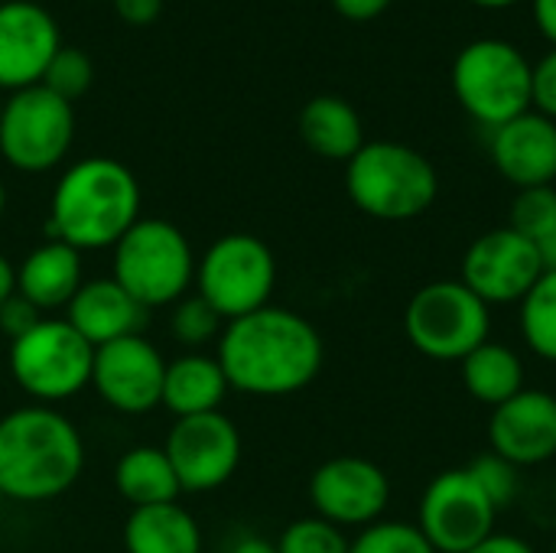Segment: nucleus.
I'll list each match as a JSON object with an SVG mask.
<instances>
[{
	"label": "nucleus",
	"mask_w": 556,
	"mask_h": 553,
	"mask_svg": "<svg viewBox=\"0 0 556 553\" xmlns=\"http://www.w3.org/2000/svg\"><path fill=\"white\" fill-rule=\"evenodd\" d=\"M215 359L235 391L251 398H290L323 372L326 342L296 310L264 306L222 329Z\"/></svg>",
	"instance_id": "nucleus-1"
},
{
	"label": "nucleus",
	"mask_w": 556,
	"mask_h": 553,
	"mask_svg": "<svg viewBox=\"0 0 556 553\" xmlns=\"http://www.w3.org/2000/svg\"><path fill=\"white\" fill-rule=\"evenodd\" d=\"M81 473L85 440L62 411L26 404L0 417V495L7 502H52Z\"/></svg>",
	"instance_id": "nucleus-2"
},
{
	"label": "nucleus",
	"mask_w": 556,
	"mask_h": 553,
	"mask_svg": "<svg viewBox=\"0 0 556 553\" xmlns=\"http://www.w3.org/2000/svg\"><path fill=\"white\" fill-rule=\"evenodd\" d=\"M140 218V183L111 156H85L72 163L49 202V238L75 251L114 248Z\"/></svg>",
	"instance_id": "nucleus-3"
},
{
	"label": "nucleus",
	"mask_w": 556,
	"mask_h": 553,
	"mask_svg": "<svg viewBox=\"0 0 556 553\" xmlns=\"http://www.w3.org/2000/svg\"><path fill=\"white\" fill-rule=\"evenodd\" d=\"M345 192L358 212L378 222H414L440 196L437 166L397 140H365L345 163Z\"/></svg>",
	"instance_id": "nucleus-4"
},
{
	"label": "nucleus",
	"mask_w": 556,
	"mask_h": 553,
	"mask_svg": "<svg viewBox=\"0 0 556 553\" xmlns=\"http://www.w3.org/2000/svg\"><path fill=\"white\" fill-rule=\"evenodd\" d=\"M114 280L143 306H173L195 284V254L182 228L166 218H137L111 248Z\"/></svg>",
	"instance_id": "nucleus-5"
},
{
	"label": "nucleus",
	"mask_w": 556,
	"mask_h": 553,
	"mask_svg": "<svg viewBox=\"0 0 556 553\" xmlns=\"http://www.w3.org/2000/svg\"><path fill=\"white\" fill-rule=\"evenodd\" d=\"M531 62L505 39H476L453 62V91L463 111L495 130L531 111Z\"/></svg>",
	"instance_id": "nucleus-6"
},
{
	"label": "nucleus",
	"mask_w": 556,
	"mask_h": 553,
	"mask_svg": "<svg viewBox=\"0 0 556 553\" xmlns=\"http://www.w3.org/2000/svg\"><path fill=\"white\" fill-rule=\"evenodd\" d=\"M277 287V257L257 235L231 231L208 244L195 261V293L225 319H241L270 306Z\"/></svg>",
	"instance_id": "nucleus-7"
},
{
	"label": "nucleus",
	"mask_w": 556,
	"mask_h": 553,
	"mask_svg": "<svg viewBox=\"0 0 556 553\" xmlns=\"http://www.w3.org/2000/svg\"><path fill=\"white\" fill-rule=\"evenodd\" d=\"M7 365L33 404L55 407L91 385L94 345L85 342L65 316H46L26 336L10 342Z\"/></svg>",
	"instance_id": "nucleus-8"
},
{
	"label": "nucleus",
	"mask_w": 556,
	"mask_h": 553,
	"mask_svg": "<svg viewBox=\"0 0 556 553\" xmlns=\"http://www.w3.org/2000/svg\"><path fill=\"white\" fill-rule=\"evenodd\" d=\"M407 342L433 362H463L492 332V306H485L463 280L424 284L404 310Z\"/></svg>",
	"instance_id": "nucleus-9"
},
{
	"label": "nucleus",
	"mask_w": 556,
	"mask_h": 553,
	"mask_svg": "<svg viewBox=\"0 0 556 553\" xmlns=\"http://www.w3.org/2000/svg\"><path fill=\"white\" fill-rule=\"evenodd\" d=\"M75 140V108L42 85L13 91L0 114V153L20 173H46Z\"/></svg>",
	"instance_id": "nucleus-10"
},
{
	"label": "nucleus",
	"mask_w": 556,
	"mask_h": 553,
	"mask_svg": "<svg viewBox=\"0 0 556 553\" xmlns=\"http://www.w3.org/2000/svg\"><path fill=\"white\" fill-rule=\"evenodd\" d=\"M495 502L463 469H443L420 495L417 528L437 553H469L495 535Z\"/></svg>",
	"instance_id": "nucleus-11"
},
{
	"label": "nucleus",
	"mask_w": 556,
	"mask_h": 553,
	"mask_svg": "<svg viewBox=\"0 0 556 553\" xmlns=\"http://www.w3.org/2000/svg\"><path fill=\"white\" fill-rule=\"evenodd\" d=\"M241 430L222 411L179 417L163 443V453L182 492H215L241 466Z\"/></svg>",
	"instance_id": "nucleus-12"
},
{
	"label": "nucleus",
	"mask_w": 556,
	"mask_h": 553,
	"mask_svg": "<svg viewBox=\"0 0 556 553\" xmlns=\"http://www.w3.org/2000/svg\"><path fill=\"white\" fill-rule=\"evenodd\" d=\"M544 277L538 244L515 228H492L479 235L463 254V284L485 306L521 303L531 287Z\"/></svg>",
	"instance_id": "nucleus-13"
},
{
	"label": "nucleus",
	"mask_w": 556,
	"mask_h": 553,
	"mask_svg": "<svg viewBox=\"0 0 556 553\" xmlns=\"http://www.w3.org/2000/svg\"><path fill=\"white\" fill-rule=\"evenodd\" d=\"M313 512L336 528H368L384 518L391 505L388 473L365 456H336L309 476Z\"/></svg>",
	"instance_id": "nucleus-14"
},
{
	"label": "nucleus",
	"mask_w": 556,
	"mask_h": 553,
	"mask_svg": "<svg viewBox=\"0 0 556 553\" xmlns=\"http://www.w3.org/2000/svg\"><path fill=\"white\" fill-rule=\"evenodd\" d=\"M163 375H166V359L140 332L94 349L91 388L117 414L137 417L160 407Z\"/></svg>",
	"instance_id": "nucleus-15"
},
{
	"label": "nucleus",
	"mask_w": 556,
	"mask_h": 553,
	"mask_svg": "<svg viewBox=\"0 0 556 553\" xmlns=\"http://www.w3.org/2000/svg\"><path fill=\"white\" fill-rule=\"evenodd\" d=\"M59 49V23L46 7L33 0L0 3V91L39 85Z\"/></svg>",
	"instance_id": "nucleus-16"
},
{
	"label": "nucleus",
	"mask_w": 556,
	"mask_h": 553,
	"mask_svg": "<svg viewBox=\"0 0 556 553\" xmlns=\"http://www.w3.org/2000/svg\"><path fill=\"white\" fill-rule=\"evenodd\" d=\"M492 453L515 469L541 466L556 456V398L544 388H525L492 411Z\"/></svg>",
	"instance_id": "nucleus-17"
},
{
	"label": "nucleus",
	"mask_w": 556,
	"mask_h": 553,
	"mask_svg": "<svg viewBox=\"0 0 556 553\" xmlns=\"http://www.w3.org/2000/svg\"><path fill=\"white\" fill-rule=\"evenodd\" d=\"M492 163L518 189L554 186L556 179V121L534 108L492 130Z\"/></svg>",
	"instance_id": "nucleus-18"
},
{
	"label": "nucleus",
	"mask_w": 556,
	"mask_h": 553,
	"mask_svg": "<svg viewBox=\"0 0 556 553\" xmlns=\"http://www.w3.org/2000/svg\"><path fill=\"white\" fill-rule=\"evenodd\" d=\"M65 323L98 349L114 339L134 336L143 323V306L114 277H98L78 287V293L65 306Z\"/></svg>",
	"instance_id": "nucleus-19"
},
{
	"label": "nucleus",
	"mask_w": 556,
	"mask_h": 553,
	"mask_svg": "<svg viewBox=\"0 0 556 553\" xmlns=\"http://www.w3.org/2000/svg\"><path fill=\"white\" fill-rule=\"evenodd\" d=\"M81 284V251L55 238L33 248L16 264V293L39 313L65 310Z\"/></svg>",
	"instance_id": "nucleus-20"
},
{
	"label": "nucleus",
	"mask_w": 556,
	"mask_h": 553,
	"mask_svg": "<svg viewBox=\"0 0 556 553\" xmlns=\"http://www.w3.org/2000/svg\"><path fill=\"white\" fill-rule=\"evenodd\" d=\"M231 391L222 365L215 355L205 352H186L173 362H166L163 375V407L179 417H199L222 407L225 394Z\"/></svg>",
	"instance_id": "nucleus-21"
},
{
	"label": "nucleus",
	"mask_w": 556,
	"mask_h": 553,
	"mask_svg": "<svg viewBox=\"0 0 556 553\" xmlns=\"http://www.w3.org/2000/svg\"><path fill=\"white\" fill-rule=\"evenodd\" d=\"M300 137L323 160L349 163L365 147L358 111L339 95H316L300 111Z\"/></svg>",
	"instance_id": "nucleus-22"
},
{
	"label": "nucleus",
	"mask_w": 556,
	"mask_h": 553,
	"mask_svg": "<svg viewBox=\"0 0 556 553\" xmlns=\"http://www.w3.org/2000/svg\"><path fill=\"white\" fill-rule=\"evenodd\" d=\"M127 553H202V528L179 502L130 508L124 521Z\"/></svg>",
	"instance_id": "nucleus-23"
},
{
	"label": "nucleus",
	"mask_w": 556,
	"mask_h": 553,
	"mask_svg": "<svg viewBox=\"0 0 556 553\" xmlns=\"http://www.w3.org/2000/svg\"><path fill=\"white\" fill-rule=\"evenodd\" d=\"M114 489L130 508H150L179 502V479L160 447H130L114 466Z\"/></svg>",
	"instance_id": "nucleus-24"
},
{
	"label": "nucleus",
	"mask_w": 556,
	"mask_h": 553,
	"mask_svg": "<svg viewBox=\"0 0 556 553\" xmlns=\"http://www.w3.org/2000/svg\"><path fill=\"white\" fill-rule=\"evenodd\" d=\"M459 365H463L466 394L492 411L525 391V362L515 349L502 342H492V339L482 342Z\"/></svg>",
	"instance_id": "nucleus-25"
},
{
	"label": "nucleus",
	"mask_w": 556,
	"mask_h": 553,
	"mask_svg": "<svg viewBox=\"0 0 556 553\" xmlns=\"http://www.w3.org/2000/svg\"><path fill=\"white\" fill-rule=\"evenodd\" d=\"M518 329L525 345L556 365V271H544V277L531 287V293L518 303Z\"/></svg>",
	"instance_id": "nucleus-26"
},
{
	"label": "nucleus",
	"mask_w": 556,
	"mask_h": 553,
	"mask_svg": "<svg viewBox=\"0 0 556 553\" xmlns=\"http://www.w3.org/2000/svg\"><path fill=\"white\" fill-rule=\"evenodd\" d=\"M225 319L195 293V297H182L179 303H173V313H169V336L186 345L189 352H199L205 349L212 339L222 336V326Z\"/></svg>",
	"instance_id": "nucleus-27"
},
{
	"label": "nucleus",
	"mask_w": 556,
	"mask_h": 553,
	"mask_svg": "<svg viewBox=\"0 0 556 553\" xmlns=\"http://www.w3.org/2000/svg\"><path fill=\"white\" fill-rule=\"evenodd\" d=\"M349 553H437L430 548V541L424 538V531L417 525L407 521H375L368 528H362L355 535V541L349 544Z\"/></svg>",
	"instance_id": "nucleus-28"
},
{
	"label": "nucleus",
	"mask_w": 556,
	"mask_h": 553,
	"mask_svg": "<svg viewBox=\"0 0 556 553\" xmlns=\"http://www.w3.org/2000/svg\"><path fill=\"white\" fill-rule=\"evenodd\" d=\"M91 81H94V65H91V59H88L81 49L62 46V49L52 55V62H49V68H46V75H42L39 85L49 88L52 95H59L62 101L75 104L81 95H88Z\"/></svg>",
	"instance_id": "nucleus-29"
},
{
	"label": "nucleus",
	"mask_w": 556,
	"mask_h": 553,
	"mask_svg": "<svg viewBox=\"0 0 556 553\" xmlns=\"http://www.w3.org/2000/svg\"><path fill=\"white\" fill-rule=\"evenodd\" d=\"M349 538L342 528H336L332 521L309 515V518H296L293 525L283 528L277 551L280 553H349Z\"/></svg>",
	"instance_id": "nucleus-30"
},
{
	"label": "nucleus",
	"mask_w": 556,
	"mask_h": 553,
	"mask_svg": "<svg viewBox=\"0 0 556 553\" xmlns=\"http://www.w3.org/2000/svg\"><path fill=\"white\" fill-rule=\"evenodd\" d=\"M556 222V189L554 186H534V189H518L511 202V222L518 235L538 241L544 238Z\"/></svg>",
	"instance_id": "nucleus-31"
},
{
	"label": "nucleus",
	"mask_w": 556,
	"mask_h": 553,
	"mask_svg": "<svg viewBox=\"0 0 556 553\" xmlns=\"http://www.w3.org/2000/svg\"><path fill=\"white\" fill-rule=\"evenodd\" d=\"M472 473V479L485 489V495L495 502L498 512H505L515 499H518V486H521V476L511 463H505L502 456L489 453V456H479L466 466Z\"/></svg>",
	"instance_id": "nucleus-32"
},
{
	"label": "nucleus",
	"mask_w": 556,
	"mask_h": 553,
	"mask_svg": "<svg viewBox=\"0 0 556 553\" xmlns=\"http://www.w3.org/2000/svg\"><path fill=\"white\" fill-rule=\"evenodd\" d=\"M531 108L556 121V46L531 68Z\"/></svg>",
	"instance_id": "nucleus-33"
},
{
	"label": "nucleus",
	"mask_w": 556,
	"mask_h": 553,
	"mask_svg": "<svg viewBox=\"0 0 556 553\" xmlns=\"http://www.w3.org/2000/svg\"><path fill=\"white\" fill-rule=\"evenodd\" d=\"M39 319H46L33 303H26L20 293H13L3 306H0V332L13 342L20 336H26Z\"/></svg>",
	"instance_id": "nucleus-34"
},
{
	"label": "nucleus",
	"mask_w": 556,
	"mask_h": 553,
	"mask_svg": "<svg viewBox=\"0 0 556 553\" xmlns=\"http://www.w3.org/2000/svg\"><path fill=\"white\" fill-rule=\"evenodd\" d=\"M117 16L130 26H150L163 13V0H111Z\"/></svg>",
	"instance_id": "nucleus-35"
},
{
	"label": "nucleus",
	"mask_w": 556,
	"mask_h": 553,
	"mask_svg": "<svg viewBox=\"0 0 556 553\" xmlns=\"http://www.w3.org/2000/svg\"><path fill=\"white\" fill-rule=\"evenodd\" d=\"M332 7L339 10V16L352 20V23H368L375 16H381L391 0H332Z\"/></svg>",
	"instance_id": "nucleus-36"
},
{
	"label": "nucleus",
	"mask_w": 556,
	"mask_h": 553,
	"mask_svg": "<svg viewBox=\"0 0 556 553\" xmlns=\"http://www.w3.org/2000/svg\"><path fill=\"white\" fill-rule=\"evenodd\" d=\"M469 553H538L525 538H518V535H492L489 541H482L479 548H472Z\"/></svg>",
	"instance_id": "nucleus-37"
},
{
	"label": "nucleus",
	"mask_w": 556,
	"mask_h": 553,
	"mask_svg": "<svg viewBox=\"0 0 556 553\" xmlns=\"http://www.w3.org/2000/svg\"><path fill=\"white\" fill-rule=\"evenodd\" d=\"M534 20L538 29L556 46V0H534Z\"/></svg>",
	"instance_id": "nucleus-38"
},
{
	"label": "nucleus",
	"mask_w": 556,
	"mask_h": 553,
	"mask_svg": "<svg viewBox=\"0 0 556 553\" xmlns=\"http://www.w3.org/2000/svg\"><path fill=\"white\" fill-rule=\"evenodd\" d=\"M16 293V267L10 264L7 254H0V306Z\"/></svg>",
	"instance_id": "nucleus-39"
},
{
	"label": "nucleus",
	"mask_w": 556,
	"mask_h": 553,
	"mask_svg": "<svg viewBox=\"0 0 556 553\" xmlns=\"http://www.w3.org/2000/svg\"><path fill=\"white\" fill-rule=\"evenodd\" d=\"M228 553H280V551H277V544H274V541L248 535V538L235 541V544H231V551H228Z\"/></svg>",
	"instance_id": "nucleus-40"
},
{
	"label": "nucleus",
	"mask_w": 556,
	"mask_h": 553,
	"mask_svg": "<svg viewBox=\"0 0 556 553\" xmlns=\"http://www.w3.org/2000/svg\"><path fill=\"white\" fill-rule=\"evenodd\" d=\"M534 244H538V254H541L544 271H556V222H554V228H551L544 238H538Z\"/></svg>",
	"instance_id": "nucleus-41"
},
{
	"label": "nucleus",
	"mask_w": 556,
	"mask_h": 553,
	"mask_svg": "<svg viewBox=\"0 0 556 553\" xmlns=\"http://www.w3.org/2000/svg\"><path fill=\"white\" fill-rule=\"evenodd\" d=\"M476 7H485V10H502V7H511L518 0H472Z\"/></svg>",
	"instance_id": "nucleus-42"
},
{
	"label": "nucleus",
	"mask_w": 556,
	"mask_h": 553,
	"mask_svg": "<svg viewBox=\"0 0 556 553\" xmlns=\"http://www.w3.org/2000/svg\"><path fill=\"white\" fill-rule=\"evenodd\" d=\"M3 209H7V189H3V183H0V218H3Z\"/></svg>",
	"instance_id": "nucleus-43"
},
{
	"label": "nucleus",
	"mask_w": 556,
	"mask_h": 553,
	"mask_svg": "<svg viewBox=\"0 0 556 553\" xmlns=\"http://www.w3.org/2000/svg\"><path fill=\"white\" fill-rule=\"evenodd\" d=\"M0 114H3V98H0Z\"/></svg>",
	"instance_id": "nucleus-44"
},
{
	"label": "nucleus",
	"mask_w": 556,
	"mask_h": 553,
	"mask_svg": "<svg viewBox=\"0 0 556 553\" xmlns=\"http://www.w3.org/2000/svg\"><path fill=\"white\" fill-rule=\"evenodd\" d=\"M0 502H7V499H3V495H0Z\"/></svg>",
	"instance_id": "nucleus-45"
},
{
	"label": "nucleus",
	"mask_w": 556,
	"mask_h": 553,
	"mask_svg": "<svg viewBox=\"0 0 556 553\" xmlns=\"http://www.w3.org/2000/svg\"><path fill=\"white\" fill-rule=\"evenodd\" d=\"M554 553H556V548H554Z\"/></svg>",
	"instance_id": "nucleus-46"
},
{
	"label": "nucleus",
	"mask_w": 556,
	"mask_h": 553,
	"mask_svg": "<svg viewBox=\"0 0 556 553\" xmlns=\"http://www.w3.org/2000/svg\"><path fill=\"white\" fill-rule=\"evenodd\" d=\"M91 3H94V0H91Z\"/></svg>",
	"instance_id": "nucleus-47"
}]
</instances>
